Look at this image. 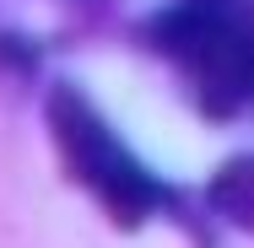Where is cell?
I'll list each match as a JSON object with an SVG mask.
<instances>
[{
    "mask_svg": "<svg viewBox=\"0 0 254 248\" xmlns=\"http://www.w3.org/2000/svg\"><path fill=\"white\" fill-rule=\"evenodd\" d=\"M211 205H216L222 216H233V221L254 227V156L227 162V167L211 178Z\"/></svg>",
    "mask_w": 254,
    "mask_h": 248,
    "instance_id": "obj_3",
    "label": "cell"
},
{
    "mask_svg": "<svg viewBox=\"0 0 254 248\" xmlns=\"http://www.w3.org/2000/svg\"><path fill=\"white\" fill-rule=\"evenodd\" d=\"M146 44L205 119L254 113V0H173L146 22Z\"/></svg>",
    "mask_w": 254,
    "mask_h": 248,
    "instance_id": "obj_1",
    "label": "cell"
},
{
    "mask_svg": "<svg viewBox=\"0 0 254 248\" xmlns=\"http://www.w3.org/2000/svg\"><path fill=\"white\" fill-rule=\"evenodd\" d=\"M44 119H49V135H54V151H60L65 173L114 221L135 227V221H146V216L173 205V189L114 135V124L92 108V98L81 87H54L49 102H44Z\"/></svg>",
    "mask_w": 254,
    "mask_h": 248,
    "instance_id": "obj_2",
    "label": "cell"
}]
</instances>
